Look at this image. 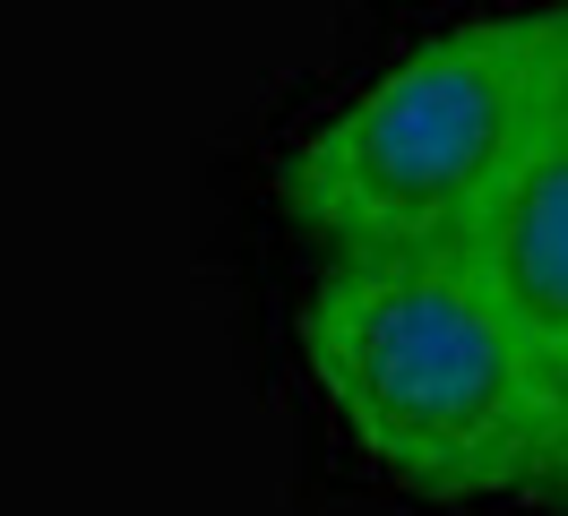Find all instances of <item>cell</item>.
I'll return each mask as SVG.
<instances>
[{
    "instance_id": "cell-3",
    "label": "cell",
    "mask_w": 568,
    "mask_h": 516,
    "mask_svg": "<svg viewBox=\"0 0 568 516\" xmlns=\"http://www.w3.org/2000/svg\"><path fill=\"white\" fill-rule=\"evenodd\" d=\"M457 250L491 275V293L526 318V336L568 378V78L551 87L534 138L517 146V164L499 181V199L483 206V224Z\"/></svg>"
},
{
    "instance_id": "cell-2",
    "label": "cell",
    "mask_w": 568,
    "mask_h": 516,
    "mask_svg": "<svg viewBox=\"0 0 568 516\" xmlns=\"http://www.w3.org/2000/svg\"><path fill=\"white\" fill-rule=\"evenodd\" d=\"M568 78V0H508L414 34L327 95L276 155V206L327 259L457 250Z\"/></svg>"
},
{
    "instance_id": "cell-4",
    "label": "cell",
    "mask_w": 568,
    "mask_h": 516,
    "mask_svg": "<svg viewBox=\"0 0 568 516\" xmlns=\"http://www.w3.org/2000/svg\"><path fill=\"white\" fill-rule=\"evenodd\" d=\"M551 474H560V482H568V422H560V465H551Z\"/></svg>"
},
{
    "instance_id": "cell-1",
    "label": "cell",
    "mask_w": 568,
    "mask_h": 516,
    "mask_svg": "<svg viewBox=\"0 0 568 516\" xmlns=\"http://www.w3.org/2000/svg\"><path fill=\"white\" fill-rule=\"evenodd\" d=\"M302 378L371 474L499 499L560 465L568 378L465 250H345L293 318Z\"/></svg>"
}]
</instances>
